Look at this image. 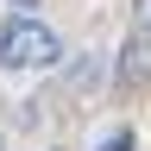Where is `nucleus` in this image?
<instances>
[{"instance_id": "nucleus-1", "label": "nucleus", "mask_w": 151, "mask_h": 151, "mask_svg": "<svg viewBox=\"0 0 151 151\" xmlns=\"http://www.w3.org/2000/svg\"><path fill=\"white\" fill-rule=\"evenodd\" d=\"M0 63L6 69H57L63 63V38H57L44 19L13 13L6 25H0Z\"/></svg>"}, {"instance_id": "nucleus-2", "label": "nucleus", "mask_w": 151, "mask_h": 151, "mask_svg": "<svg viewBox=\"0 0 151 151\" xmlns=\"http://www.w3.org/2000/svg\"><path fill=\"white\" fill-rule=\"evenodd\" d=\"M132 19H139V32H151V0H132Z\"/></svg>"}, {"instance_id": "nucleus-3", "label": "nucleus", "mask_w": 151, "mask_h": 151, "mask_svg": "<svg viewBox=\"0 0 151 151\" xmlns=\"http://www.w3.org/2000/svg\"><path fill=\"white\" fill-rule=\"evenodd\" d=\"M101 151H132V132H113V139H107Z\"/></svg>"}, {"instance_id": "nucleus-4", "label": "nucleus", "mask_w": 151, "mask_h": 151, "mask_svg": "<svg viewBox=\"0 0 151 151\" xmlns=\"http://www.w3.org/2000/svg\"><path fill=\"white\" fill-rule=\"evenodd\" d=\"M0 151H6V145H0Z\"/></svg>"}]
</instances>
